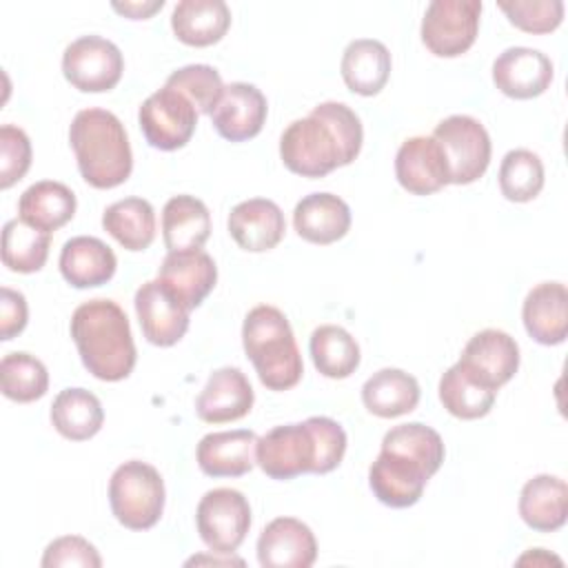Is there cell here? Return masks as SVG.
Masks as SVG:
<instances>
[{
  "label": "cell",
  "instance_id": "obj_1",
  "mask_svg": "<svg viewBox=\"0 0 568 568\" xmlns=\"http://www.w3.org/2000/svg\"><path fill=\"white\" fill-rule=\"evenodd\" d=\"M357 113L344 102H322L306 118L293 120L280 138V158L291 173L324 178L351 164L362 149Z\"/></svg>",
  "mask_w": 568,
  "mask_h": 568
},
{
  "label": "cell",
  "instance_id": "obj_2",
  "mask_svg": "<svg viewBox=\"0 0 568 568\" xmlns=\"http://www.w3.org/2000/svg\"><path fill=\"white\" fill-rule=\"evenodd\" d=\"M346 453L344 428L324 415L284 424L257 437L255 464L271 479H293L304 473L324 475L339 466Z\"/></svg>",
  "mask_w": 568,
  "mask_h": 568
},
{
  "label": "cell",
  "instance_id": "obj_3",
  "mask_svg": "<svg viewBox=\"0 0 568 568\" xmlns=\"http://www.w3.org/2000/svg\"><path fill=\"white\" fill-rule=\"evenodd\" d=\"M71 337L84 368L102 382H120L135 366L126 313L113 300H89L71 315Z\"/></svg>",
  "mask_w": 568,
  "mask_h": 568
},
{
  "label": "cell",
  "instance_id": "obj_4",
  "mask_svg": "<svg viewBox=\"0 0 568 568\" xmlns=\"http://www.w3.org/2000/svg\"><path fill=\"white\" fill-rule=\"evenodd\" d=\"M69 142L80 175L93 189H113L129 180L133 153L118 115L104 109H82L69 126Z\"/></svg>",
  "mask_w": 568,
  "mask_h": 568
},
{
  "label": "cell",
  "instance_id": "obj_5",
  "mask_svg": "<svg viewBox=\"0 0 568 568\" xmlns=\"http://www.w3.org/2000/svg\"><path fill=\"white\" fill-rule=\"evenodd\" d=\"M242 344L268 390H288L302 379V355L293 328L280 308L271 304L251 308L242 324Z\"/></svg>",
  "mask_w": 568,
  "mask_h": 568
},
{
  "label": "cell",
  "instance_id": "obj_6",
  "mask_svg": "<svg viewBox=\"0 0 568 568\" xmlns=\"http://www.w3.org/2000/svg\"><path fill=\"white\" fill-rule=\"evenodd\" d=\"M109 504L111 513L124 528H153L164 510L162 475L158 468L140 459L120 464L109 479Z\"/></svg>",
  "mask_w": 568,
  "mask_h": 568
},
{
  "label": "cell",
  "instance_id": "obj_7",
  "mask_svg": "<svg viewBox=\"0 0 568 568\" xmlns=\"http://www.w3.org/2000/svg\"><path fill=\"white\" fill-rule=\"evenodd\" d=\"M433 138L442 146L448 162L450 184H470L479 180L490 164V135L486 126L473 115L444 118Z\"/></svg>",
  "mask_w": 568,
  "mask_h": 568
},
{
  "label": "cell",
  "instance_id": "obj_8",
  "mask_svg": "<svg viewBox=\"0 0 568 568\" xmlns=\"http://www.w3.org/2000/svg\"><path fill=\"white\" fill-rule=\"evenodd\" d=\"M195 524L211 552L233 555L251 528L248 499L235 488H213L200 499Z\"/></svg>",
  "mask_w": 568,
  "mask_h": 568
},
{
  "label": "cell",
  "instance_id": "obj_9",
  "mask_svg": "<svg viewBox=\"0 0 568 568\" xmlns=\"http://www.w3.org/2000/svg\"><path fill=\"white\" fill-rule=\"evenodd\" d=\"M479 16V0H433L422 18V42L437 58H457L473 47Z\"/></svg>",
  "mask_w": 568,
  "mask_h": 568
},
{
  "label": "cell",
  "instance_id": "obj_10",
  "mask_svg": "<svg viewBox=\"0 0 568 568\" xmlns=\"http://www.w3.org/2000/svg\"><path fill=\"white\" fill-rule=\"evenodd\" d=\"M138 122L153 149L175 151L193 138L197 111L180 91L164 84L142 102Z\"/></svg>",
  "mask_w": 568,
  "mask_h": 568
},
{
  "label": "cell",
  "instance_id": "obj_11",
  "mask_svg": "<svg viewBox=\"0 0 568 568\" xmlns=\"http://www.w3.org/2000/svg\"><path fill=\"white\" fill-rule=\"evenodd\" d=\"M124 71L120 49L102 36H82L62 53L64 78L84 93L111 91Z\"/></svg>",
  "mask_w": 568,
  "mask_h": 568
},
{
  "label": "cell",
  "instance_id": "obj_12",
  "mask_svg": "<svg viewBox=\"0 0 568 568\" xmlns=\"http://www.w3.org/2000/svg\"><path fill=\"white\" fill-rule=\"evenodd\" d=\"M430 477L433 473L422 462L393 448H382L368 468V486L373 495L390 508H408L417 504Z\"/></svg>",
  "mask_w": 568,
  "mask_h": 568
},
{
  "label": "cell",
  "instance_id": "obj_13",
  "mask_svg": "<svg viewBox=\"0 0 568 568\" xmlns=\"http://www.w3.org/2000/svg\"><path fill=\"white\" fill-rule=\"evenodd\" d=\"M155 280L191 313L215 288L217 266L202 248L169 251Z\"/></svg>",
  "mask_w": 568,
  "mask_h": 568
},
{
  "label": "cell",
  "instance_id": "obj_14",
  "mask_svg": "<svg viewBox=\"0 0 568 568\" xmlns=\"http://www.w3.org/2000/svg\"><path fill=\"white\" fill-rule=\"evenodd\" d=\"M459 362L479 382L499 390L519 368V346L506 331L484 328L466 342Z\"/></svg>",
  "mask_w": 568,
  "mask_h": 568
},
{
  "label": "cell",
  "instance_id": "obj_15",
  "mask_svg": "<svg viewBox=\"0 0 568 568\" xmlns=\"http://www.w3.org/2000/svg\"><path fill=\"white\" fill-rule=\"evenodd\" d=\"M315 559V535L295 517H277L260 532L257 561L262 568H311Z\"/></svg>",
  "mask_w": 568,
  "mask_h": 568
},
{
  "label": "cell",
  "instance_id": "obj_16",
  "mask_svg": "<svg viewBox=\"0 0 568 568\" xmlns=\"http://www.w3.org/2000/svg\"><path fill=\"white\" fill-rule=\"evenodd\" d=\"M395 178L413 195H430L450 184L448 162L430 135H415L402 142L395 155Z\"/></svg>",
  "mask_w": 568,
  "mask_h": 568
},
{
  "label": "cell",
  "instance_id": "obj_17",
  "mask_svg": "<svg viewBox=\"0 0 568 568\" xmlns=\"http://www.w3.org/2000/svg\"><path fill=\"white\" fill-rule=\"evenodd\" d=\"M493 82L508 98H537L552 82V62L537 49L510 47L495 58Z\"/></svg>",
  "mask_w": 568,
  "mask_h": 568
},
{
  "label": "cell",
  "instance_id": "obj_18",
  "mask_svg": "<svg viewBox=\"0 0 568 568\" xmlns=\"http://www.w3.org/2000/svg\"><path fill=\"white\" fill-rule=\"evenodd\" d=\"M135 313L146 342L155 346L178 344L189 328V311L158 282L149 280L135 291Z\"/></svg>",
  "mask_w": 568,
  "mask_h": 568
},
{
  "label": "cell",
  "instance_id": "obj_19",
  "mask_svg": "<svg viewBox=\"0 0 568 568\" xmlns=\"http://www.w3.org/2000/svg\"><path fill=\"white\" fill-rule=\"evenodd\" d=\"M266 111V98L255 84L231 82L224 87L211 120L224 140L244 142L262 131Z\"/></svg>",
  "mask_w": 568,
  "mask_h": 568
},
{
  "label": "cell",
  "instance_id": "obj_20",
  "mask_svg": "<svg viewBox=\"0 0 568 568\" xmlns=\"http://www.w3.org/2000/svg\"><path fill=\"white\" fill-rule=\"evenodd\" d=\"M253 386L235 366L211 373L195 399V413L206 424H226L242 419L253 408Z\"/></svg>",
  "mask_w": 568,
  "mask_h": 568
},
{
  "label": "cell",
  "instance_id": "obj_21",
  "mask_svg": "<svg viewBox=\"0 0 568 568\" xmlns=\"http://www.w3.org/2000/svg\"><path fill=\"white\" fill-rule=\"evenodd\" d=\"M226 224L235 244L248 253L275 248L286 231L282 209L266 197H251L235 204Z\"/></svg>",
  "mask_w": 568,
  "mask_h": 568
},
{
  "label": "cell",
  "instance_id": "obj_22",
  "mask_svg": "<svg viewBox=\"0 0 568 568\" xmlns=\"http://www.w3.org/2000/svg\"><path fill=\"white\" fill-rule=\"evenodd\" d=\"M521 320L526 333L544 346L561 344L568 335V291L561 282H541L528 291Z\"/></svg>",
  "mask_w": 568,
  "mask_h": 568
},
{
  "label": "cell",
  "instance_id": "obj_23",
  "mask_svg": "<svg viewBox=\"0 0 568 568\" xmlns=\"http://www.w3.org/2000/svg\"><path fill=\"white\" fill-rule=\"evenodd\" d=\"M257 435L246 428L209 433L200 439L195 457L209 477H242L255 466Z\"/></svg>",
  "mask_w": 568,
  "mask_h": 568
},
{
  "label": "cell",
  "instance_id": "obj_24",
  "mask_svg": "<svg viewBox=\"0 0 568 568\" xmlns=\"http://www.w3.org/2000/svg\"><path fill=\"white\" fill-rule=\"evenodd\" d=\"M293 226L311 244H333L348 233L351 209L333 193H311L295 204Z\"/></svg>",
  "mask_w": 568,
  "mask_h": 568
},
{
  "label": "cell",
  "instance_id": "obj_25",
  "mask_svg": "<svg viewBox=\"0 0 568 568\" xmlns=\"http://www.w3.org/2000/svg\"><path fill=\"white\" fill-rule=\"evenodd\" d=\"M60 273L75 288H93L106 284L118 266L115 253L102 240L78 235L64 242L60 251Z\"/></svg>",
  "mask_w": 568,
  "mask_h": 568
},
{
  "label": "cell",
  "instance_id": "obj_26",
  "mask_svg": "<svg viewBox=\"0 0 568 568\" xmlns=\"http://www.w3.org/2000/svg\"><path fill=\"white\" fill-rule=\"evenodd\" d=\"M519 517L537 532H555L568 517V486L555 475H535L519 495Z\"/></svg>",
  "mask_w": 568,
  "mask_h": 568
},
{
  "label": "cell",
  "instance_id": "obj_27",
  "mask_svg": "<svg viewBox=\"0 0 568 568\" xmlns=\"http://www.w3.org/2000/svg\"><path fill=\"white\" fill-rule=\"evenodd\" d=\"M339 71L353 93L377 95L390 75V53L379 40L357 38L346 44Z\"/></svg>",
  "mask_w": 568,
  "mask_h": 568
},
{
  "label": "cell",
  "instance_id": "obj_28",
  "mask_svg": "<svg viewBox=\"0 0 568 568\" xmlns=\"http://www.w3.org/2000/svg\"><path fill=\"white\" fill-rule=\"evenodd\" d=\"M231 11L224 0H182L171 13L175 38L189 47H209L224 38Z\"/></svg>",
  "mask_w": 568,
  "mask_h": 568
},
{
  "label": "cell",
  "instance_id": "obj_29",
  "mask_svg": "<svg viewBox=\"0 0 568 568\" xmlns=\"http://www.w3.org/2000/svg\"><path fill=\"white\" fill-rule=\"evenodd\" d=\"M73 215H75V195L62 182H53V180L36 182L18 200V217L44 233L58 231Z\"/></svg>",
  "mask_w": 568,
  "mask_h": 568
},
{
  "label": "cell",
  "instance_id": "obj_30",
  "mask_svg": "<svg viewBox=\"0 0 568 568\" xmlns=\"http://www.w3.org/2000/svg\"><path fill=\"white\" fill-rule=\"evenodd\" d=\"M211 235V213L193 195H173L162 209V237L169 251L202 248Z\"/></svg>",
  "mask_w": 568,
  "mask_h": 568
},
{
  "label": "cell",
  "instance_id": "obj_31",
  "mask_svg": "<svg viewBox=\"0 0 568 568\" xmlns=\"http://www.w3.org/2000/svg\"><path fill=\"white\" fill-rule=\"evenodd\" d=\"M362 402L368 413L390 419L415 410L419 402V384L402 368H382L362 386Z\"/></svg>",
  "mask_w": 568,
  "mask_h": 568
},
{
  "label": "cell",
  "instance_id": "obj_32",
  "mask_svg": "<svg viewBox=\"0 0 568 568\" xmlns=\"http://www.w3.org/2000/svg\"><path fill=\"white\" fill-rule=\"evenodd\" d=\"M104 231L126 251H144L155 240V211L144 197H124L102 213Z\"/></svg>",
  "mask_w": 568,
  "mask_h": 568
},
{
  "label": "cell",
  "instance_id": "obj_33",
  "mask_svg": "<svg viewBox=\"0 0 568 568\" xmlns=\"http://www.w3.org/2000/svg\"><path fill=\"white\" fill-rule=\"evenodd\" d=\"M102 404L87 388H64L51 404L53 428L71 442L91 439L102 428Z\"/></svg>",
  "mask_w": 568,
  "mask_h": 568
},
{
  "label": "cell",
  "instance_id": "obj_34",
  "mask_svg": "<svg viewBox=\"0 0 568 568\" xmlns=\"http://www.w3.org/2000/svg\"><path fill=\"white\" fill-rule=\"evenodd\" d=\"M497 390L479 382L462 362L453 364L439 379V402L459 419H479L490 413Z\"/></svg>",
  "mask_w": 568,
  "mask_h": 568
},
{
  "label": "cell",
  "instance_id": "obj_35",
  "mask_svg": "<svg viewBox=\"0 0 568 568\" xmlns=\"http://www.w3.org/2000/svg\"><path fill=\"white\" fill-rule=\"evenodd\" d=\"M308 348L315 368L328 379H344L359 366V346L355 337L342 326H317L311 335Z\"/></svg>",
  "mask_w": 568,
  "mask_h": 568
},
{
  "label": "cell",
  "instance_id": "obj_36",
  "mask_svg": "<svg viewBox=\"0 0 568 568\" xmlns=\"http://www.w3.org/2000/svg\"><path fill=\"white\" fill-rule=\"evenodd\" d=\"M51 233L38 231L20 217L9 220L2 229V262L13 273H36L49 257Z\"/></svg>",
  "mask_w": 568,
  "mask_h": 568
},
{
  "label": "cell",
  "instance_id": "obj_37",
  "mask_svg": "<svg viewBox=\"0 0 568 568\" xmlns=\"http://www.w3.org/2000/svg\"><path fill=\"white\" fill-rule=\"evenodd\" d=\"M0 384L4 397L29 404L40 399L49 388L47 366L29 353H7L0 362Z\"/></svg>",
  "mask_w": 568,
  "mask_h": 568
},
{
  "label": "cell",
  "instance_id": "obj_38",
  "mask_svg": "<svg viewBox=\"0 0 568 568\" xmlns=\"http://www.w3.org/2000/svg\"><path fill=\"white\" fill-rule=\"evenodd\" d=\"M499 189L510 202H530L544 189V164L528 149H513L499 166Z\"/></svg>",
  "mask_w": 568,
  "mask_h": 568
},
{
  "label": "cell",
  "instance_id": "obj_39",
  "mask_svg": "<svg viewBox=\"0 0 568 568\" xmlns=\"http://www.w3.org/2000/svg\"><path fill=\"white\" fill-rule=\"evenodd\" d=\"M382 448L402 450V453L415 457L433 475L439 470V466L444 462V455H446L439 433L435 428L426 426V424H419V422L399 424V426L390 428L382 439Z\"/></svg>",
  "mask_w": 568,
  "mask_h": 568
},
{
  "label": "cell",
  "instance_id": "obj_40",
  "mask_svg": "<svg viewBox=\"0 0 568 568\" xmlns=\"http://www.w3.org/2000/svg\"><path fill=\"white\" fill-rule=\"evenodd\" d=\"M166 87L180 91L195 106L197 113L206 115L213 113L224 91L222 75L209 64H186L175 69L166 78Z\"/></svg>",
  "mask_w": 568,
  "mask_h": 568
},
{
  "label": "cell",
  "instance_id": "obj_41",
  "mask_svg": "<svg viewBox=\"0 0 568 568\" xmlns=\"http://www.w3.org/2000/svg\"><path fill=\"white\" fill-rule=\"evenodd\" d=\"M497 7L508 16L510 24L526 33H550L564 20L561 0H510L497 2Z\"/></svg>",
  "mask_w": 568,
  "mask_h": 568
},
{
  "label": "cell",
  "instance_id": "obj_42",
  "mask_svg": "<svg viewBox=\"0 0 568 568\" xmlns=\"http://www.w3.org/2000/svg\"><path fill=\"white\" fill-rule=\"evenodd\" d=\"M31 166L29 135L16 124L0 126V189L13 186Z\"/></svg>",
  "mask_w": 568,
  "mask_h": 568
},
{
  "label": "cell",
  "instance_id": "obj_43",
  "mask_svg": "<svg viewBox=\"0 0 568 568\" xmlns=\"http://www.w3.org/2000/svg\"><path fill=\"white\" fill-rule=\"evenodd\" d=\"M42 568H62V566H84V568H100L102 557L98 555L95 546L89 544L84 537L64 535L53 539L42 555Z\"/></svg>",
  "mask_w": 568,
  "mask_h": 568
},
{
  "label": "cell",
  "instance_id": "obj_44",
  "mask_svg": "<svg viewBox=\"0 0 568 568\" xmlns=\"http://www.w3.org/2000/svg\"><path fill=\"white\" fill-rule=\"evenodd\" d=\"M29 317L27 300L20 291H13L9 286L0 288V339L9 342L18 333L24 331Z\"/></svg>",
  "mask_w": 568,
  "mask_h": 568
},
{
  "label": "cell",
  "instance_id": "obj_45",
  "mask_svg": "<svg viewBox=\"0 0 568 568\" xmlns=\"http://www.w3.org/2000/svg\"><path fill=\"white\" fill-rule=\"evenodd\" d=\"M164 7V0H146V2H113V9L131 20H146L151 18L155 11H160Z\"/></svg>",
  "mask_w": 568,
  "mask_h": 568
}]
</instances>
